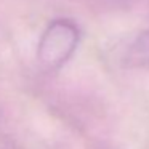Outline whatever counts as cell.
Wrapping results in <instances>:
<instances>
[{
  "instance_id": "1",
  "label": "cell",
  "mask_w": 149,
  "mask_h": 149,
  "mask_svg": "<svg viewBox=\"0 0 149 149\" xmlns=\"http://www.w3.org/2000/svg\"><path fill=\"white\" fill-rule=\"evenodd\" d=\"M77 43V26L69 19H55L40 37L37 59L47 71H56L72 56Z\"/></svg>"
},
{
  "instance_id": "2",
  "label": "cell",
  "mask_w": 149,
  "mask_h": 149,
  "mask_svg": "<svg viewBox=\"0 0 149 149\" xmlns=\"http://www.w3.org/2000/svg\"><path fill=\"white\" fill-rule=\"evenodd\" d=\"M148 48H149V34H148Z\"/></svg>"
}]
</instances>
